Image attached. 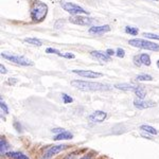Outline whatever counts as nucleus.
<instances>
[{"label": "nucleus", "mask_w": 159, "mask_h": 159, "mask_svg": "<svg viewBox=\"0 0 159 159\" xmlns=\"http://www.w3.org/2000/svg\"><path fill=\"white\" fill-rule=\"evenodd\" d=\"M73 138V135L71 134L70 132H67V130H64V132L60 133V134H57L55 136L53 139L58 141V140H68V139H72Z\"/></svg>", "instance_id": "obj_16"}, {"label": "nucleus", "mask_w": 159, "mask_h": 159, "mask_svg": "<svg viewBox=\"0 0 159 159\" xmlns=\"http://www.w3.org/2000/svg\"><path fill=\"white\" fill-rule=\"evenodd\" d=\"M6 155L12 159H29L27 155H25V154L20 152H7Z\"/></svg>", "instance_id": "obj_17"}, {"label": "nucleus", "mask_w": 159, "mask_h": 159, "mask_svg": "<svg viewBox=\"0 0 159 159\" xmlns=\"http://www.w3.org/2000/svg\"><path fill=\"white\" fill-rule=\"evenodd\" d=\"M48 14V6L39 0H33L30 7V16L33 22H42Z\"/></svg>", "instance_id": "obj_2"}, {"label": "nucleus", "mask_w": 159, "mask_h": 159, "mask_svg": "<svg viewBox=\"0 0 159 159\" xmlns=\"http://www.w3.org/2000/svg\"><path fill=\"white\" fill-rule=\"evenodd\" d=\"M124 55H125V51L123 49H121V48H118V49H117V56H118V57L123 58V57H124Z\"/></svg>", "instance_id": "obj_28"}, {"label": "nucleus", "mask_w": 159, "mask_h": 159, "mask_svg": "<svg viewBox=\"0 0 159 159\" xmlns=\"http://www.w3.org/2000/svg\"><path fill=\"white\" fill-rule=\"evenodd\" d=\"M137 86L138 85H134V84H126V83L116 84V85H115V87H116L117 89H120V90H123V91H132V92H135Z\"/></svg>", "instance_id": "obj_14"}, {"label": "nucleus", "mask_w": 159, "mask_h": 159, "mask_svg": "<svg viewBox=\"0 0 159 159\" xmlns=\"http://www.w3.org/2000/svg\"><path fill=\"white\" fill-rule=\"evenodd\" d=\"M61 98H63L64 104H68V103H71V102H73V99L71 98L70 96L66 94V93H61Z\"/></svg>", "instance_id": "obj_23"}, {"label": "nucleus", "mask_w": 159, "mask_h": 159, "mask_svg": "<svg viewBox=\"0 0 159 159\" xmlns=\"http://www.w3.org/2000/svg\"><path fill=\"white\" fill-rule=\"evenodd\" d=\"M136 80L139 82H147V81H152L153 78L148 74H139L136 76Z\"/></svg>", "instance_id": "obj_21"}, {"label": "nucleus", "mask_w": 159, "mask_h": 159, "mask_svg": "<svg viewBox=\"0 0 159 159\" xmlns=\"http://www.w3.org/2000/svg\"><path fill=\"white\" fill-rule=\"evenodd\" d=\"M91 57L96 58L101 63H107V61H110V56L107 54L106 52H102V51H98V50H93L90 52Z\"/></svg>", "instance_id": "obj_12"}, {"label": "nucleus", "mask_w": 159, "mask_h": 159, "mask_svg": "<svg viewBox=\"0 0 159 159\" xmlns=\"http://www.w3.org/2000/svg\"><path fill=\"white\" fill-rule=\"evenodd\" d=\"M10 148H11V145L7 142L6 137L0 138V153H1V155H6V154L9 152Z\"/></svg>", "instance_id": "obj_15"}, {"label": "nucleus", "mask_w": 159, "mask_h": 159, "mask_svg": "<svg viewBox=\"0 0 159 159\" xmlns=\"http://www.w3.org/2000/svg\"><path fill=\"white\" fill-rule=\"evenodd\" d=\"M107 117V114L103 110H96L93 111L90 116L88 117L89 121L90 122H93V123H101L103 122Z\"/></svg>", "instance_id": "obj_9"}, {"label": "nucleus", "mask_w": 159, "mask_h": 159, "mask_svg": "<svg viewBox=\"0 0 159 159\" xmlns=\"http://www.w3.org/2000/svg\"><path fill=\"white\" fill-rule=\"evenodd\" d=\"M61 7L65 10L66 12L70 13L72 15H80V14H89L88 12L85 11L83 7H79L78 4L71 3V2H61Z\"/></svg>", "instance_id": "obj_5"}, {"label": "nucleus", "mask_w": 159, "mask_h": 159, "mask_svg": "<svg viewBox=\"0 0 159 159\" xmlns=\"http://www.w3.org/2000/svg\"><path fill=\"white\" fill-rule=\"evenodd\" d=\"M129 43L133 47L140 48V49L144 50H150V51H159V45L157 43L150 42V40L141 39V38H134V39H130Z\"/></svg>", "instance_id": "obj_3"}, {"label": "nucleus", "mask_w": 159, "mask_h": 159, "mask_svg": "<svg viewBox=\"0 0 159 159\" xmlns=\"http://www.w3.org/2000/svg\"><path fill=\"white\" fill-rule=\"evenodd\" d=\"M110 27L108 25H99V27H91L89 29V33L91 34H104L106 32H109Z\"/></svg>", "instance_id": "obj_13"}, {"label": "nucleus", "mask_w": 159, "mask_h": 159, "mask_svg": "<svg viewBox=\"0 0 159 159\" xmlns=\"http://www.w3.org/2000/svg\"><path fill=\"white\" fill-rule=\"evenodd\" d=\"M17 80L12 78V79H9V81H7V84H10V85H14V84H16Z\"/></svg>", "instance_id": "obj_29"}, {"label": "nucleus", "mask_w": 159, "mask_h": 159, "mask_svg": "<svg viewBox=\"0 0 159 159\" xmlns=\"http://www.w3.org/2000/svg\"><path fill=\"white\" fill-rule=\"evenodd\" d=\"M155 1H157V0H155Z\"/></svg>", "instance_id": "obj_35"}, {"label": "nucleus", "mask_w": 159, "mask_h": 159, "mask_svg": "<svg viewBox=\"0 0 159 159\" xmlns=\"http://www.w3.org/2000/svg\"><path fill=\"white\" fill-rule=\"evenodd\" d=\"M72 72L78 74L79 76L87 78V79H97V78H101V76H103V74L102 73L94 72V71H91V70H72Z\"/></svg>", "instance_id": "obj_10"}, {"label": "nucleus", "mask_w": 159, "mask_h": 159, "mask_svg": "<svg viewBox=\"0 0 159 159\" xmlns=\"http://www.w3.org/2000/svg\"><path fill=\"white\" fill-rule=\"evenodd\" d=\"M0 72H1L2 74H6L7 72V70L6 69V67H4V66L2 65V64L0 65Z\"/></svg>", "instance_id": "obj_30"}, {"label": "nucleus", "mask_w": 159, "mask_h": 159, "mask_svg": "<svg viewBox=\"0 0 159 159\" xmlns=\"http://www.w3.org/2000/svg\"><path fill=\"white\" fill-rule=\"evenodd\" d=\"M71 85L82 91H106L110 89V86L107 84L99 83V82L81 81V80H74L71 82Z\"/></svg>", "instance_id": "obj_1"}, {"label": "nucleus", "mask_w": 159, "mask_h": 159, "mask_svg": "<svg viewBox=\"0 0 159 159\" xmlns=\"http://www.w3.org/2000/svg\"><path fill=\"white\" fill-rule=\"evenodd\" d=\"M125 32L127 33V34H130V35H137L138 33H139V30H138V28H135V27H126L125 28Z\"/></svg>", "instance_id": "obj_22"}, {"label": "nucleus", "mask_w": 159, "mask_h": 159, "mask_svg": "<svg viewBox=\"0 0 159 159\" xmlns=\"http://www.w3.org/2000/svg\"><path fill=\"white\" fill-rule=\"evenodd\" d=\"M92 18L87 16H82V15H73L72 17L69 18V21L73 25H90L92 22Z\"/></svg>", "instance_id": "obj_7"}, {"label": "nucleus", "mask_w": 159, "mask_h": 159, "mask_svg": "<svg viewBox=\"0 0 159 159\" xmlns=\"http://www.w3.org/2000/svg\"><path fill=\"white\" fill-rule=\"evenodd\" d=\"M25 43H28L30 45H33V46H37V47H40L43 45L42 40L38 39V38H35V37H29V38H25Z\"/></svg>", "instance_id": "obj_19"}, {"label": "nucleus", "mask_w": 159, "mask_h": 159, "mask_svg": "<svg viewBox=\"0 0 159 159\" xmlns=\"http://www.w3.org/2000/svg\"><path fill=\"white\" fill-rule=\"evenodd\" d=\"M61 57H65V58H74L75 56H74V54L73 53H70V52H66V53H61Z\"/></svg>", "instance_id": "obj_27"}, {"label": "nucleus", "mask_w": 159, "mask_h": 159, "mask_svg": "<svg viewBox=\"0 0 159 159\" xmlns=\"http://www.w3.org/2000/svg\"><path fill=\"white\" fill-rule=\"evenodd\" d=\"M134 106L138 109H147L151 107L156 106V103L152 100H144V99H136L134 101Z\"/></svg>", "instance_id": "obj_8"}, {"label": "nucleus", "mask_w": 159, "mask_h": 159, "mask_svg": "<svg viewBox=\"0 0 159 159\" xmlns=\"http://www.w3.org/2000/svg\"><path fill=\"white\" fill-rule=\"evenodd\" d=\"M81 159H91V156H84V157H82Z\"/></svg>", "instance_id": "obj_33"}, {"label": "nucleus", "mask_w": 159, "mask_h": 159, "mask_svg": "<svg viewBox=\"0 0 159 159\" xmlns=\"http://www.w3.org/2000/svg\"><path fill=\"white\" fill-rule=\"evenodd\" d=\"M134 64L138 67H140L141 65L150 66L151 65V57L148 54H140V55H135L134 56Z\"/></svg>", "instance_id": "obj_11"}, {"label": "nucleus", "mask_w": 159, "mask_h": 159, "mask_svg": "<svg viewBox=\"0 0 159 159\" xmlns=\"http://www.w3.org/2000/svg\"><path fill=\"white\" fill-rule=\"evenodd\" d=\"M157 67L159 68V60H158V61H157Z\"/></svg>", "instance_id": "obj_34"}, {"label": "nucleus", "mask_w": 159, "mask_h": 159, "mask_svg": "<svg viewBox=\"0 0 159 159\" xmlns=\"http://www.w3.org/2000/svg\"><path fill=\"white\" fill-rule=\"evenodd\" d=\"M66 148H68V145H66V144H58V145H53V147H50L45 152V154L43 155L42 159H51L53 156H55L56 154L63 152V151L66 150Z\"/></svg>", "instance_id": "obj_6"}, {"label": "nucleus", "mask_w": 159, "mask_h": 159, "mask_svg": "<svg viewBox=\"0 0 159 159\" xmlns=\"http://www.w3.org/2000/svg\"><path fill=\"white\" fill-rule=\"evenodd\" d=\"M1 57L6 58V60L12 61V63L16 64V65L20 66H33L34 63L32 61H30L29 58L25 57V56H19V55H12L7 54V53H1Z\"/></svg>", "instance_id": "obj_4"}, {"label": "nucleus", "mask_w": 159, "mask_h": 159, "mask_svg": "<svg viewBox=\"0 0 159 159\" xmlns=\"http://www.w3.org/2000/svg\"><path fill=\"white\" fill-rule=\"evenodd\" d=\"M134 93L138 97V99H145V97H147V90H145L144 87L140 85L137 86Z\"/></svg>", "instance_id": "obj_18"}, {"label": "nucleus", "mask_w": 159, "mask_h": 159, "mask_svg": "<svg viewBox=\"0 0 159 159\" xmlns=\"http://www.w3.org/2000/svg\"><path fill=\"white\" fill-rule=\"evenodd\" d=\"M140 129L143 130V132H147L151 135H157V130L154 129V127L150 126V125H141Z\"/></svg>", "instance_id": "obj_20"}, {"label": "nucleus", "mask_w": 159, "mask_h": 159, "mask_svg": "<svg viewBox=\"0 0 159 159\" xmlns=\"http://www.w3.org/2000/svg\"><path fill=\"white\" fill-rule=\"evenodd\" d=\"M106 53H107V54H108L109 56H111V55H114L116 52H115V51L112 50V49H107V50H106Z\"/></svg>", "instance_id": "obj_31"}, {"label": "nucleus", "mask_w": 159, "mask_h": 159, "mask_svg": "<svg viewBox=\"0 0 159 159\" xmlns=\"http://www.w3.org/2000/svg\"><path fill=\"white\" fill-rule=\"evenodd\" d=\"M61 132H64V129H52V133H57V134H60Z\"/></svg>", "instance_id": "obj_32"}, {"label": "nucleus", "mask_w": 159, "mask_h": 159, "mask_svg": "<svg viewBox=\"0 0 159 159\" xmlns=\"http://www.w3.org/2000/svg\"><path fill=\"white\" fill-rule=\"evenodd\" d=\"M143 36H145L147 38H151V39H157V40H159V35L154 34V33H143Z\"/></svg>", "instance_id": "obj_24"}, {"label": "nucleus", "mask_w": 159, "mask_h": 159, "mask_svg": "<svg viewBox=\"0 0 159 159\" xmlns=\"http://www.w3.org/2000/svg\"><path fill=\"white\" fill-rule=\"evenodd\" d=\"M46 53H49V54H56L58 56L61 55V53L58 50L56 49H53V48H47V50H46Z\"/></svg>", "instance_id": "obj_25"}, {"label": "nucleus", "mask_w": 159, "mask_h": 159, "mask_svg": "<svg viewBox=\"0 0 159 159\" xmlns=\"http://www.w3.org/2000/svg\"><path fill=\"white\" fill-rule=\"evenodd\" d=\"M0 107H1L2 112H4V114H9V108H7V104L4 103L2 100H1V102H0Z\"/></svg>", "instance_id": "obj_26"}]
</instances>
